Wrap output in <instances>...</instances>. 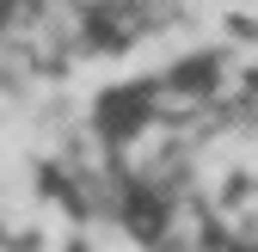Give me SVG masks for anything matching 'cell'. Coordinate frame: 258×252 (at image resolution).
<instances>
[{"label":"cell","mask_w":258,"mask_h":252,"mask_svg":"<svg viewBox=\"0 0 258 252\" xmlns=\"http://www.w3.org/2000/svg\"><path fill=\"white\" fill-rule=\"evenodd\" d=\"M80 184L136 252H258V55H178L111 86Z\"/></svg>","instance_id":"obj_1"}]
</instances>
